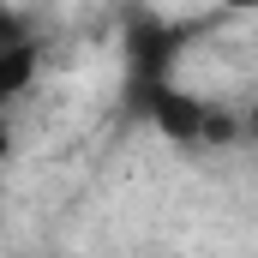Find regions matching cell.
Here are the masks:
<instances>
[{
	"mask_svg": "<svg viewBox=\"0 0 258 258\" xmlns=\"http://www.w3.org/2000/svg\"><path fill=\"white\" fill-rule=\"evenodd\" d=\"M36 54H42V42L12 18L6 36H0V102H18V96L30 90V78H36Z\"/></svg>",
	"mask_w": 258,
	"mask_h": 258,
	"instance_id": "7a4b0ae2",
	"label": "cell"
},
{
	"mask_svg": "<svg viewBox=\"0 0 258 258\" xmlns=\"http://www.w3.org/2000/svg\"><path fill=\"white\" fill-rule=\"evenodd\" d=\"M228 12H258V0H222Z\"/></svg>",
	"mask_w": 258,
	"mask_h": 258,
	"instance_id": "277c9868",
	"label": "cell"
},
{
	"mask_svg": "<svg viewBox=\"0 0 258 258\" xmlns=\"http://www.w3.org/2000/svg\"><path fill=\"white\" fill-rule=\"evenodd\" d=\"M240 120H246V138H252V144H258V102H252V108H246V114H240Z\"/></svg>",
	"mask_w": 258,
	"mask_h": 258,
	"instance_id": "3957f363",
	"label": "cell"
},
{
	"mask_svg": "<svg viewBox=\"0 0 258 258\" xmlns=\"http://www.w3.org/2000/svg\"><path fill=\"white\" fill-rule=\"evenodd\" d=\"M186 42H192L186 24H168L162 12H138L126 24V102L144 96L150 84H168Z\"/></svg>",
	"mask_w": 258,
	"mask_h": 258,
	"instance_id": "6da1fadb",
	"label": "cell"
}]
</instances>
